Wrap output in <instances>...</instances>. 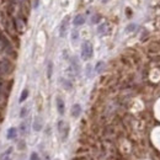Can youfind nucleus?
<instances>
[{
    "instance_id": "nucleus-1",
    "label": "nucleus",
    "mask_w": 160,
    "mask_h": 160,
    "mask_svg": "<svg viewBox=\"0 0 160 160\" xmlns=\"http://www.w3.org/2000/svg\"><path fill=\"white\" fill-rule=\"evenodd\" d=\"M93 53H94L93 44L90 43L89 41L83 42V44H81V58L84 60H89L90 58L93 57Z\"/></svg>"
},
{
    "instance_id": "nucleus-2",
    "label": "nucleus",
    "mask_w": 160,
    "mask_h": 160,
    "mask_svg": "<svg viewBox=\"0 0 160 160\" xmlns=\"http://www.w3.org/2000/svg\"><path fill=\"white\" fill-rule=\"evenodd\" d=\"M58 132H59V134L62 136V139L65 141V139L68 138V134H69V126H68V123H65L64 121H59L58 122Z\"/></svg>"
},
{
    "instance_id": "nucleus-3",
    "label": "nucleus",
    "mask_w": 160,
    "mask_h": 160,
    "mask_svg": "<svg viewBox=\"0 0 160 160\" xmlns=\"http://www.w3.org/2000/svg\"><path fill=\"white\" fill-rule=\"evenodd\" d=\"M70 70L73 72L74 75H79V73H80V64H79V60L76 57H73L70 59Z\"/></svg>"
},
{
    "instance_id": "nucleus-4",
    "label": "nucleus",
    "mask_w": 160,
    "mask_h": 160,
    "mask_svg": "<svg viewBox=\"0 0 160 160\" xmlns=\"http://www.w3.org/2000/svg\"><path fill=\"white\" fill-rule=\"evenodd\" d=\"M11 63L8 60V59H3V60H0V69H1V73L4 74H8L10 73L11 70Z\"/></svg>"
},
{
    "instance_id": "nucleus-5",
    "label": "nucleus",
    "mask_w": 160,
    "mask_h": 160,
    "mask_svg": "<svg viewBox=\"0 0 160 160\" xmlns=\"http://www.w3.org/2000/svg\"><path fill=\"white\" fill-rule=\"evenodd\" d=\"M32 128H33V131H36V132L42 131V128H43V121H42V118H41L39 116H36V117H34L33 124H32Z\"/></svg>"
},
{
    "instance_id": "nucleus-6",
    "label": "nucleus",
    "mask_w": 160,
    "mask_h": 160,
    "mask_svg": "<svg viewBox=\"0 0 160 160\" xmlns=\"http://www.w3.org/2000/svg\"><path fill=\"white\" fill-rule=\"evenodd\" d=\"M55 103H57V110H58V113L59 115H64L65 112V105H64V101L60 96H58L55 99Z\"/></svg>"
},
{
    "instance_id": "nucleus-7",
    "label": "nucleus",
    "mask_w": 160,
    "mask_h": 160,
    "mask_svg": "<svg viewBox=\"0 0 160 160\" xmlns=\"http://www.w3.org/2000/svg\"><path fill=\"white\" fill-rule=\"evenodd\" d=\"M68 25H69V17H65L60 24V29H59V34L60 37H65L67 30H68Z\"/></svg>"
},
{
    "instance_id": "nucleus-8",
    "label": "nucleus",
    "mask_w": 160,
    "mask_h": 160,
    "mask_svg": "<svg viewBox=\"0 0 160 160\" xmlns=\"http://www.w3.org/2000/svg\"><path fill=\"white\" fill-rule=\"evenodd\" d=\"M72 116L74 117V118H76V117H79L80 116V113H81V106L79 105V103H75V105H73L72 106Z\"/></svg>"
},
{
    "instance_id": "nucleus-9",
    "label": "nucleus",
    "mask_w": 160,
    "mask_h": 160,
    "mask_svg": "<svg viewBox=\"0 0 160 160\" xmlns=\"http://www.w3.org/2000/svg\"><path fill=\"white\" fill-rule=\"evenodd\" d=\"M85 24V16L84 15H76L73 20V25L74 26H81Z\"/></svg>"
},
{
    "instance_id": "nucleus-10",
    "label": "nucleus",
    "mask_w": 160,
    "mask_h": 160,
    "mask_svg": "<svg viewBox=\"0 0 160 160\" xmlns=\"http://www.w3.org/2000/svg\"><path fill=\"white\" fill-rule=\"evenodd\" d=\"M6 137H8V139H15L17 137V129L15 127H11L8 129V134H6Z\"/></svg>"
},
{
    "instance_id": "nucleus-11",
    "label": "nucleus",
    "mask_w": 160,
    "mask_h": 160,
    "mask_svg": "<svg viewBox=\"0 0 160 160\" xmlns=\"http://www.w3.org/2000/svg\"><path fill=\"white\" fill-rule=\"evenodd\" d=\"M20 131H21L22 134H27L29 133V121H24L20 124Z\"/></svg>"
},
{
    "instance_id": "nucleus-12",
    "label": "nucleus",
    "mask_w": 160,
    "mask_h": 160,
    "mask_svg": "<svg viewBox=\"0 0 160 160\" xmlns=\"http://www.w3.org/2000/svg\"><path fill=\"white\" fill-rule=\"evenodd\" d=\"M52 74H53V63L52 62H48V65H47V76H48V79L52 78Z\"/></svg>"
},
{
    "instance_id": "nucleus-13",
    "label": "nucleus",
    "mask_w": 160,
    "mask_h": 160,
    "mask_svg": "<svg viewBox=\"0 0 160 160\" xmlns=\"http://www.w3.org/2000/svg\"><path fill=\"white\" fill-rule=\"evenodd\" d=\"M103 68H105V63H103V62H97V64L95 65V72L96 73H102Z\"/></svg>"
},
{
    "instance_id": "nucleus-14",
    "label": "nucleus",
    "mask_w": 160,
    "mask_h": 160,
    "mask_svg": "<svg viewBox=\"0 0 160 160\" xmlns=\"http://www.w3.org/2000/svg\"><path fill=\"white\" fill-rule=\"evenodd\" d=\"M62 85H63V88H64L65 90H70V89L73 88L72 83L69 81V80H67V79H62Z\"/></svg>"
},
{
    "instance_id": "nucleus-15",
    "label": "nucleus",
    "mask_w": 160,
    "mask_h": 160,
    "mask_svg": "<svg viewBox=\"0 0 160 160\" xmlns=\"http://www.w3.org/2000/svg\"><path fill=\"white\" fill-rule=\"evenodd\" d=\"M107 31V25L106 24H101L99 27H97V32H99L100 34H105Z\"/></svg>"
},
{
    "instance_id": "nucleus-16",
    "label": "nucleus",
    "mask_w": 160,
    "mask_h": 160,
    "mask_svg": "<svg viewBox=\"0 0 160 160\" xmlns=\"http://www.w3.org/2000/svg\"><path fill=\"white\" fill-rule=\"evenodd\" d=\"M15 22H16V24H15L16 30H17V31H22V30H24V21H22V20H21V19H17Z\"/></svg>"
},
{
    "instance_id": "nucleus-17",
    "label": "nucleus",
    "mask_w": 160,
    "mask_h": 160,
    "mask_svg": "<svg viewBox=\"0 0 160 160\" xmlns=\"http://www.w3.org/2000/svg\"><path fill=\"white\" fill-rule=\"evenodd\" d=\"M27 96H29V90H27V89H25L24 90V91L21 93V96H20V102H24L26 99H27Z\"/></svg>"
},
{
    "instance_id": "nucleus-18",
    "label": "nucleus",
    "mask_w": 160,
    "mask_h": 160,
    "mask_svg": "<svg viewBox=\"0 0 160 160\" xmlns=\"http://www.w3.org/2000/svg\"><path fill=\"white\" fill-rule=\"evenodd\" d=\"M78 39H79V32L76 30H73V32H72V42L75 43Z\"/></svg>"
},
{
    "instance_id": "nucleus-19",
    "label": "nucleus",
    "mask_w": 160,
    "mask_h": 160,
    "mask_svg": "<svg viewBox=\"0 0 160 160\" xmlns=\"http://www.w3.org/2000/svg\"><path fill=\"white\" fill-rule=\"evenodd\" d=\"M27 113H29V107H22L21 108V111H20V117L21 118H25L26 116H27Z\"/></svg>"
},
{
    "instance_id": "nucleus-20",
    "label": "nucleus",
    "mask_w": 160,
    "mask_h": 160,
    "mask_svg": "<svg viewBox=\"0 0 160 160\" xmlns=\"http://www.w3.org/2000/svg\"><path fill=\"white\" fill-rule=\"evenodd\" d=\"M136 29H137V25H136V24H131V25L127 26L126 31H127V32H131V31H134Z\"/></svg>"
},
{
    "instance_id": "nucleus-21",
    "label": "nucleus",
    "mask_w": 160,
    "mask_h": 160,
    "mask_svg": "<svg viewBox=\"0 0 160 160\" xmlns=\"http://www.w3.org/2000/svg\"><path fill=\"white\" fill-rule=\"evenodd\" d=\"M30 160H39V155L37 153H31V156H30Z\"/></svg>"
},
{
    "instance_id": "nucleus-22",
    "label": "nucleus",
    "mask_w": 160,
    "mask_h": 160,
    "mask_svg": "<svg viewBox=\"0 0 160 160\" xmlns=\"http://www.w3.org/2000/svg\"><path fill=\"white\" fill-rule=\"evenodd\" d=\"M99 20H100V16H99V15H94V17L91 19V22H93V24H97V22H99Z\"/></svg>"
},
{
    "instance_id": "nucleus-23",
    "label": "nucleus",
    "mask_w": 160,
    "mask_h": 160,
    "mask_svg": "<svg viewBox=\"0 0 160 160\" xmlns=\"http://www.w3.org/2000/svg\"><path fill=\"white\" fill-rule=\"evenodd\" d=\"M25 147H26V145H25V142H24V141H21V142H19V149H20V150H22V149H25Z\"/></svg>"
},
{
    "instance_id": "nucleus-24",
    "label": "nucleus",
    "mask_w": 160,
    "mask_h": 160,
    "mask_svg": "<svg viewBox=\"0 0 160 160\" xmlns=\"http://www.w3.org/2000/svg\"><path fill=\"white\" fill-rule=\"evenodd\" d=\"M86 74H88V76H91V65H88L86 67Z\"/></svg>"
},
{
    "instance_id": "nucleus-25",
    "label": "nucleus",
    "mask_w": 160,
    "mask_h": 160,
    "mask_svg": "<svg viewBox=\"0 0 160 160\" xmlns=\"http://www.w3.org/2000/svg\"><path fill=\"white\" fill-rule=\"evenodd\" d=\"M38 4H39V3H38V0H36V1H34V9H37V8H38Z\"/></svg>"
},
{
    "instance_id": "nucleus-26",
    "label": "nucleus",
    "mask_w": 160,
    "mask_h": 160,
    "mask_svg": "<svg viewBox=\"0 0 160 160\" xmlns=\"http://www.w3.org/2000/svg\"><path fill=\"white\" fill-rule=\"evenodd\" d=\"M107 1H110V0H101V3H102V4H106Z\"/></svg>"
},
{
    "instance_id": "nucleus-27",
    "label": "nucleus",
    "mask_w": 160,
    "mask_h": 160,
    "mask_svg": "<svg viewBox=\"0 0 160 160\" xmlns=\"http://www.w3.org/2000/svg\"><path fill=\"white\" fill-rule=\"evenodd\" d=\"M0 73H1V69H0Z\"/></svg>"
},
{
    "instance_id": "nucleus-28",
    "label": "nucleus",
    "mask_w": 160,
    "mask_h": 160,
    "mask_svg": "<svg viewBox=\"0 0 160 160\" xmlns=\"http://www.w3.org/2000/svg\"><path fill=\"white\" fill-rule=\"evenodd\" d=\"M55 160H59V159H55Z\"/></svg>"
}]
</instances>
